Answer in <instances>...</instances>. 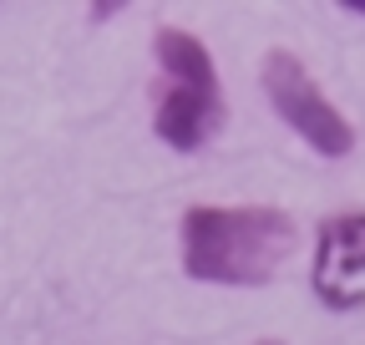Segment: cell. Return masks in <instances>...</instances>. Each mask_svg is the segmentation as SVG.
Masks as SVG:
<instances>
[{"instance_id":"3","label":"cell","mask_w":365,"mask_h":345,"mask_svg":"<svg viewBox=\"0 0 365 345\" xmlns=\"http://www.w3.org/2000/svg\"><path fill=\"white\" fill-rule=\"evenodd\" d=\"M264 92H269V107L279 112L319 158H350L355 127L325 92H319V81L309 76V66L299 56L269 51L264 56Z\"/></svg>"},{"instance_id":"1","label":"cell","mask_w":365,"mask_h":345,"mask_svg":"<svg viewBox=\"0 0 365 345\" xmlns=\"http://www.w3.org/2000/svg\"><path fill=\"white\" fill-rule=\"evenodd\" d=\"M299 229L284 208H213L193 203L182 213V269L203 284H269L289 259Z\"/></svg>"},{"instance_id":"2","label":"cell","mask_w":365,"mask_h":345,"mask_svg":"<svg viewBox=\"0 0 365 345\" xmlns=\"http://www.w3.org/2000/svg\"><path fill=\"white\" fill-rule=\"evenodd\" d=\"M153 56L163 66L158 81V112H153V133L173 153H198L218 127H223V86L208 46L182 31V26H158L153 36Z\"/></svg>"},{"instance_id":"4","label":"cell","mask_w":365,"mask_h":345,"mask_svg":"<svg viewBox=\"0 0 365 345\" xmlns=\"http://www.w3.org/2000/svg\"><path fill=\"white\" fill-rule=\"evenodd\" d=\"M309 284L325 310H365V213H335L319 224Z\"/></svg>"},{"instance_id":"5","label":"cell","mask_w":365,"mask_h":345,"mask_svg":"<svg viewBox=\"0 0 365 345\" xmlns=\"http://www.w3.org/2000/svg\"><path fill=\"white\" fill-rule=\"evenodd\" d=\"M345 11H355V16H365V0H345Z\"/></svg>"},{"instance_id":"6","label":"cell","mask_w":365,"mask_h":345,"mask_svg":"<svg viewBox=\"0 0 365 345\" xmlns=\"http://www.w3.org/2000/svg\"><path fill=\"white\" fill-rule=\"evenodd\" d=\"M254 345H284V340H254Z\"/></svg>"}]
</instances>
